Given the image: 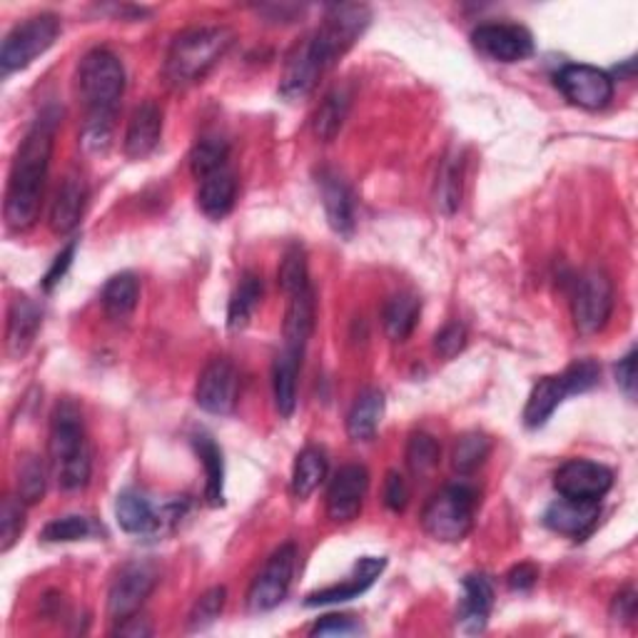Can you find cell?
<instances>
[{"label":"cell","mask_w":638,"mask_h":638,"mask_svg":"<svg viewBox=\"0 0 638 638\" xmlns=\"http://www.w3.org/2000/svg\"><path fill=\"white\" fill-rule=\"evenodd\" d=\"M369 8L357 3L332 6L324 23L290 55L280 80V95L297 100L312 93L317 80L357 43L369 26Z\"/></svg>","instance_id":"6da1fadb"},{"label":"cell","mask_w":638,"mask_h":638,"mask_svg":"<svg viewBox=\"0 0 638 638\" xmlns=\"http://www.w3.org/2000/svg\"><path fill=\"white\" fill-rule=\"evenodd\" d=\"M58 125H60L58 110L55 108L43 110L36 123L30 125L23 143L18 148L6 190V222L10 230L23 232L28 227H33V222L38 220Z\"/></svg>","instance_id":"7a4b0ae2"},{"label":"cell","mask_w":638,"mask_h":638,"mask_svg":"<svg viewBox=\"0 0 638 638\" xmlns=\"http://www.w3.org/2000/svg\"><path fill=\"white\" fill-rule=\"evenodd\" d=\"M50 462H53L60 489L80 492L85 489L93 474V452L85 437L83 414L75 402H60L50 422Z\"/></svg>","instance_id":"3957f363"},{"label":"cell","mask_w":638,"mask_h":638,"mask_svg":"<svg viewBox=\"0 0 638 638\" xmlns=\"http://www.w3.org/2000/svg\"><path fill=\"white\" fill-rule=\"evenodd\" d=\"M232 43H235V33L225 26H198L182 30L172 40L165 58L168 83L175 88L198 83L225 58Z\"/></svg>","instance_id":"277c9868"},{"label":"cell","mask_w":638,"mask_h":638,"mask_svg":"<svg viewBox=\"0 0 638 638\" xmlns=\"http://www.w3.org/2000/svg\"><path fill=\"white\" fill-rule=\"evenodd\" d=\"M78 90L85 100L88 118L115 120L120 98L125 93V68L120 58L105 48L90 50L80 60Z\"/></svg>","instance_id":"5b68a950"},{"label":"cell","mask_w":638,"mask_h":638,"mask_svg":"<svg viewBox=\"0 0 638 638\" xmlns=\"http://www.w3.org/2000/svg\"><path fill=\"white\" fill-rule=\"evenodd\" d=\"M477 514V492L467 484L444 486L422 512L424 531L437 541H462L472 531Z\"/></svg>","instance_id":"8992f818"},{"label":"cell","mask_w":638,"mask_h":638,"mask_svg":"<svg viewBox=\"0 0 638 638\" xmlns=\"http://www.w3.org/2000/svg\"><path fill=\"white\" fill-rule=\"evenodd\" d=\"M190 509V502L185 496L180 499H170L162 506H153L143 492L125 489L118 494L115 499V519L118 526L125 534L133 536H155L178 526Z\"/></svg>","instance_id":"52a82bcc"},{"label":"cell","mask_w":638,"mask_h":638,"mask_svg":"<svg viewBox=\"0 0 638 638\" xmlns=\"http://www.w3.org/2000/svg\"><path fill=\"white\" fill-rule=\"evenodd\" d=\"M60 33V18L53 13H40L18 23L3 40L0 48V68L3 75L23 70L36 58H40L45 50L55 43Z\"/></svg>","instance_id":"ba28073f"},{"label":"cell","mask_w":638,"mask_h":638,"mask_svg":"<svg viewBox=\"0 0 638 638\" xmlns=\"http://www.w3.org/2000/svg\"><path fill=\"white\" fill-rule=\"evenodd\" d=\"M574 322L581 334L601 332L614 312V282L601 267L581 272L574 292Z\"/></svg>","instance_id":"9c48e42d"},{"label":"cell","mask_w":638,"mask_h":638,"mask_svg":"<svg viewBox=\"0 0 638 638\" xmlns=\"http://www.w3.org/2000/svg\"><path fill=\"white\" fill-rule=\"evenodd\" d=\"M297 569V549L295 544H282L280 549L270 556L262 571L255 576L247 591V609L255 614H265L277 609L287 599Z\"/></svg>","instance_id":"30bf717a"},{"label":"cell","mask_w":638,"mask_h":638,"mask_svg":"<svg viewBox=\"0 0 638 638\" xmlns=\"http://www.w3.org/2000/svg\"><path fill=\"white\" fill-rule=\"evenodd\" d=\"M556 85L569 103L584 110H604L614 100V78L594 65H566L556 73Z\"/></svg>","instance_id":"8fae6325"},{"label":"cell","mask_w":638,"mask_h":638,"mask_svg":"<svg viewBox=\"0 0 638 638\" xmlns=\"http://www.w3.org/2000/svg\"><path fill=\"white\" fill-rule=\"evenodd\" d=\"M158 584V571L145 561L128 564L115 576L108 594V616L113 621H123L128 616H135L140 606L148 601Z\"/></svg>","instance_id":"7c38bea8"},{"label":"cell","mask_w":638,"mask_h":638,"mask_svg":"<svg viewBox=\"0 0 638 638\" xmlns=\"http://www.w3.org/2000/svg\"><path fill=\"white\" fill-rule=\"evenodd\" d=\"M472 43L496 63H521L534 53L531 33L516 23H484L472 33Z\"/></svg>","instance_id":"4fadbf2b"},{"label":"cell","mask_w":638,"mask_h":638,"mask_svg":"<svg viewBox=\"0 0 638 638\" xmlns=\"http://www.w3.org/2000/svg\"><path fill=\"white\" fill-rule=\"evenodd\" d=\"M554 486L559 496H569V499L601 502L611 492L614 472L589 459H571L556 472Z\"/></svg>","instance_id":"5bb4252c"},{"label":"cell","mask_w":638,"mask_h":638,"mask_svg":"<svg viewBox=\"0 0 638 638\" xmlns=\"http://www.w3.org/2000/svg\"><path fill=\"white\" fill-rule=\"evenodd\" d=\"M237 387H240V377H237L235 364H232L227 357L210 359L207 367L202 369L198 387H195L198 407L210 414H230L232 409H235Z\"/></svg>","instance_id":"9a60e30c"},{"label":"cell","mask_w":638,"mask_h":638,"mask_svg":"<svg viewBox=\"0 0 638 638\" xmlns=\"http://www.w3.org/2000/svg\"><path fill=\"white\" fill-rule=\"evenodd\" d=\"M369 489V472L362 464H344L327 489V514L332 521L350 524L359 516Z\"/></svg>","instance_id":"2e32d148"},{"label":"cell","mask_w":638,"mask_h":638,"mask_svg":"<svg viewBox=\"0 0 638 638\" xmlns=\"http://www.w3.org/2000/svg\"><path fill=\"white\" fill-rule=\"evenodd\" d=\"M599 516V502H581L569 499V496H559V499L551 502L549 509H546L544 524L556 534L571 536V539H584V536H589L596 529Z\"/></svg>","instance_id":"e0dca14e"},{"label":"cell","mask_w":638,"mask_h":638,"mask_svg":"<svg viewBox=\"0 0 638 638\" xmlns=\"http://www.w3.org/2000/svg\"><path fill=\"white\" fill-rule=\"evenodd\" d=\"M317 185L330 227L337 235L350 237L354 232V195L350 185L334 170H320Z\"/></svg>","instance_id":"ac0fdd59"},{"label":"cell","mask_w":638,"mask_h":638,"mask_svg":"<svg viewBox=\"0 0 638 638\" xmlns=\"http://www.w3.org/2000/svg\"><path fill=\"white\" fill-rule=\"evenodd\" d=\"M384 566H387V559H377V556H364V559L354 564V571L347 581H342L337 586H327V589H320L315 594H310L305 599V606L315 609V606L342 604V601L357 599V596H362L374 581L379 579Z\"/></svg>","instance_id":"d6986e66"},{"label":"cell","mask_w":638,"mask_h":638,"mask_svg":"<svg viewBox=\"0 0 638 638\" xmlns=\"http://www.w3.org/2000/svg\"><path fill=\"white\" fill-rule=\"evenodd\" d=\"M494 606V584L486 574H469L464 579V596L459 604L457 624L464 634H482L489 624Z\"/></svg>","instance_id":"ffe728a7"},{"label":"cell","mask_w":638,"mask_h":638,"mask_svg":"<svg viewBox=\"0 0 638 638\" xmlns=\"http://www.w3.org/2000/svg\"><path fill=\"white\" fill-rule=\"evenodd\" d=\"M162 135V110L153 100H145L130 115L125 130V155L133 160L148 158L160 143Z\"/></svg>","instance_id":"44dd1931"},{"label":"cell","mask_w":638,"mask_h":638,"mask_svg":"<svg viewBox=\"0 0 638 638\" xmlns=\"http://www.w3.org/2000/svg\"><path fill=\"white\" fill-rule=\"evenodd\" d=\"M315 320H317L315 290L307 287L302 292H295V295H290L285 324H282L285 347L295 350V352H305L307 342L312 337V330H315Z\"/></svg>","instance_id":"7402d4cb"},{"label":"cell","mask_w":638,"mask_h":638,"mask_svg":"<svg viewBox=\"0 0 638 638\" xmlns=\"http://www.w3.org/2000/svg\"><path fill=\"white\" fill-rule=\"evenodd\" d=\"M237 200V178L230 168L210 172L200 180L198 188V207L210 220H225Z\"/></svg>","instance_id":"603a6c76"},{"label":"cell","mask_w":638,"mask_h":638,"mask_svg":"<svg viewBox=\"0 0 638 638\" xmlns=\"http://www.w3.org/2000/svg\"><path fill=\"white\" fill-rule=\"evenodd\" d=\"M40 307L28 297H16L8 312V332H6V347L10 357H23L30 344H33L36 334L40 330Z\"/></svg>","instance_id":"cb8c5ba5"},{"label":"cell","mask_w":638,"mask_h":638,"mask_svg":"<svg viewBox=\"0 0 638 638\" xmlns=\"http://www.w3.org/2000/svg\"><path fill=\"white\" fill-rule=\"evenodd\" d=\"M571 397L564 377H544L534 384V389L526 399L524 407V424L529 429H539L551 419V414L561 407V402Z\"/></svg>","instance_id":"d4e9b609"},{"label":"cell","mask_w":638,"mask_h":638,"mask_svg":"<svg viewBox=\"0 0 638 638\" xmlns=\"http://www.w3.org/2000/svg\"><path fill=\"white\" fill-rule=\"evenodd\" d=\"M85 200H88V190L83 185V180L65 178L63 185H60L55 192L53 207H50V227H53L58 235H68V232H73L85 212Z\"/></svg>","instance_id":"484cf974"},{"label":"cell","mask_w":638,"mask_h":638,"mask_svg":"<svg viewBox=\"0 0 638 638\" xmlns=\"http://www.w3.org/2000/svg\"><path fill=\"white\" fill-rule=\"evenodd\" d=\"M302 352L282 350L272 367V389H275V407L282 417H292L297 407V377H300Z\"/></svg>","instance_id":"4316f807"},{"label":"cell","mask_w":638,"mask_h":638,"mask_svg":"<svg viewBox=\"0 0 638 638\" xmlns=\"http://www.w3.org/2000/svg\"><path fill=\"white\" fill-rule=\"evenodd\" d=\"M192 447H195L198 457L205 467V499L210 506L225 504V459H222V449L210 437L207 432H198L192 437Z\"/></svg>","instance_id":"83f0119b"},{"label":"cell","mask_w":638,"mask_h":638,"mask_svg":"<svg viewBox=\"0 0 638 638\" xmlns=\"http://www.w3.org/2000/svg\"><path fill=\"white\" fill-rule=\"evenodd\" d=\"M422 315V300L412 292H399V295H392L384 305L382 322L384 332L392 342H404L409 340V334L417 327Z\"/></svg>","instance_id":"f1b7e54d"},{"label":"cell","mask_w":638,"mask_h":638,"mask_svg":"<svg viewBox=\"0 0 638 638\" xmlns=\"http://www.w3.org/2000/svg\"><path fill=\"white\" fill-rule=\"evenodd\" d=\"M384 417V394L379 389H364L354 399L350 417H347V434L354 442H369L379 429Z\"/></svg>","instance_id":"f546056e"},{"label":"cell","mask_w":638,"mask_h":638,"mask_svg":"<svg viewBox=\"0 0 638 638\" xmlns=\"http://www.w3.org/2000/svg\"><path fill=\"white\" fill-rule=\"evenodd\" d=\"M103 310L110 320L123 322L133 315L140 300V282L133 272H120L103 287Z\"/></svg>","instance_id":"4dcf8cb0"},{"label":"cell","mask_w":638,"mask_h":638,"mask_svg":"<svg viewBox=\"0 0 638 638\" xmlns=\"http://www.w3.org/2000/svg\"><path fill=\"white\" fill-rule=\"evenodd\" d=\"M324 477H327V454L317 447L302 449L295 459V469H292V494H295V499H310L320 489Z\"/></svg>","instance_id":"1f68e13d"},{"label":"cell","mask_w":638,"mask_h":638,"mask_svg":"<svg viewBox=\"0 0 638 638\" xmlns=\"http://www.w3.org/2000/svg\"><path fill=\"white\" fill-rule=\"evenodd\" d=\"M260 302H262V277L255 275V272H245L230 297L227 327L232 332L245 330L252 315H255V310L260 307Z\"/></svg>","instance_id":"d6a6232c"},{"label":"cell","mask_w":638,"mask_h":638,"mask_svg":"<svg viewBox=\"0 0 638 638\" xmlns=\"http://www.w3.org/2000/svg\"><path fill=\"white\" fill-rule=\"evenodd\" d=\"M462 188H464V158L462 155H447L442 160L439 175H437V207L444 215H454L462 205Z\"/></svg>","instance_id":"836d02e7"},{"label":"cell","mask_w":638,"mask_h":638,"mask_svg":"<svg viewBox=\"0 0 638 638\" xmlns=\"http://www.w3.org/2000/svg\"><path fill=\"white\" fill-rule=\"evenodd\" d=\"M350 103L352 95L347 88H334L332 93H327V98L322 100V105L315 113V135L322 143H330V140L337 138L344 120H347Z\"/></svg>","instance_id":"e575fe53"},{"label":"cell","mask_w":638,"mask_h":638,"mask_svg":"<svg viewBox=\"0 0 638 638\" xmlns=\"http://www.w3.org/2000/svg\"><path fill=\"white\" fill-rule=\"evenodd\" d=\"M227 158H230V145L225 138H220V135L200 138L190 153L192 175H195L198 180L207 178L210 172L227 168Z\"/></svg>","instance_id":"d590c367"},{"label":"cell","mask_w":638,"mask_h":638,"mask_svg":"<svg viewBox=\"0 0 638 638\" xmlns=\"http://www.w3.org/2000/svg\"><path fill=\"white\" fill-rule=\"evenodd\" d=\"M442 447L427 432H414L407 444V467L414 477H429L439 467Z\"/></svg>","instance_id":"8d00e7d4"},{"label":"cell","mask_w":638,"mask_h":638,"mask_svg":"<svg viewBox=\"0 0 638 638\" xmlns=\"http://www.w3.org/2000/svg\"><path fill=\"white\" fill-rule=\"evenodd\" d=\"M489 452H492V444H489V439L484 437V434H479V432L462 434L457 444H454L452 467H454V472H459V474L477 472L486 462V457H489Z\"/></svg>","instance_id":"74e56055"},{"label":"cell","mask_w":638,"mask_h":638,"mask_svg":"<svg viewBox=\"0 0 638 638\" xmlns=\"http://www.w3.org/2000/svg\"><path fill=\"white\" fill-rule=\"evenodd\" d=\"M48 474L45 464L40 462L33 454L20 459L18 464V499L23 504H38L45 494Z\"/></svg>","instance_id":"f35d334b"},{"label":"cell","mask_w":638,"mask_h":638,"mask_svg":"<svg viewBox=\"0 0 638 638\" xmlns=\"http://www.w3.org/2000/svg\"><path fill=\"white\" fill-rule=\"evenodd\" d=\"M225 601H227L225 586H212V589L202 594L195 606H192V611L188 616V629L190 631L210 629V626L220 619L222 609H225Z\"/></svg>","instance_id":"ab89813d"},{"label":"cell","mask_w":638,"mask_h":638,"mask_svg":"<svg viewBox=\"0 0 638 638\" xmlns=\"http://www.w3.org/2000/svg\"><path fill=\"white\" fill-rule=\"evenodd\" d=\"M280 287L285 290V295H295L310 287V272H307V255L300 245L287 247L285 257H282L280 265Z\"/></svg>","instance_id":"60d3db41"},{"label":"cell","mask_w":638,"mask_h":638,"mask_svg":"<svg viewBox=\"0 0 638 638\" xmlns=\"http://www.w3.org/2000/svg\"><path fill=\"white\" fill-rule=\"evenodd\" d=\"M95 531L93 521L88 519V516H80V514H68V516H60V519H53L50 524H45L43 529V541L48 544H68V541H80V539H88L90 534Z\"/></svg>","instance_id":"b9f144b4"},{"label":"cell","mask_w":638,"mask_h":638,"mask_svg":"<svg viewBox=\"0 0 638 638\" xmlns=\"http://www.w3.org/2000/svg\"><path fill=\"white\" fill-rule=\"evenodd\" d=\"M23 502L16 496H8L0 509V551H10L13 544L20 539V534L26 529V509Z\"/></svg>","instance_id":"7bdbcfd3"},{"label":"cell","mask_w":638,"mask_h":638,"mask_svg":"<svg viewBox=\"0 0 638 638\" xmlns=\"http://www.w3.org/2000/svg\"><path fill=\"white\" fill-rule=\"evenodd\" d=\"M561 377L566 382V387H569V394H584L599 384L601 367L594 359H579L574 362L571 367H566L561 372Z\"/></svg>","instance_id":"ee69618b"},{"label":"cell","mask_w":638,"mask_h":638,"mask_svg":"<svg viewBox=\"0 0 638 638\" xmlns=\"http://www.w3.org/2000/svg\"><path fill=\"white\" fill-rule=\"evenodd\" d=\"M467 347V327L462 322H449L447 327H442L434 337V352L442 359H454L457 354Z\"/></svg>","instance_id":"f6af8a7d"},{"label":"cell","mask_w":638,"mask_h":638,"mask_svg":"<svg viewBox=\"0 0 638 638\" xmlns=\"http://www.w3.org/2000/svg\"><path fill=\"white\" fill-rule=\"evenodd\" d=\"M384 504L392 512H404L409 504V486L399 472H389L384 479Z\"/></svg>","instance_id":"bcb514c9"},{"label":"cell","mask_w":638,"mask_h":638,"mask_svg":"<svg viewBox=\"0 0 638 638\" xmlns=\"http://www.w3.org/2000/svg\"><path fill=\"white\" fill-rule=\"evenodd\" d=\"M312 636H350L359 634V626L354 624L350 616H324L315 626L310 629Z\"/></svg>","instance_id":"7dc6e473"},{"label":"cell","mask_w":638,"mask_h":638,"mask_svg":"<svg viewBox=\"0 0 638 638\" xmlns=\"http://www.w3.org/2000/svg\"><path fill=\"white\" fill-rule=\"evenodd\" d=\"M75 250H78V242H70V245L55 257L53 267H50V270L45 272V280H43V290H45V292H50L55 285H60V280H63V277L68 275L70 265H73Z\"/></svg>","instance_id":"c3c4849f"},{"label":"cell","mask_w":638,"mask_h":638,"mask_svg":"<svg viewBox=\"0 0 638 638\" xmlns=\"http://www.w3.org/2000/svg\"><path fill=\"white\" fill-rule=\"evenodd\" d=\"M616 382L626 392V397H634L636 394V350L626 354L624 359L616 364Z\"/></svg>","instance_id":"681fc988"},{"label":"cell","mask_w":638,"mask_h":638,"mask_svg":"<svg viewBox=\"0 0 638 638\" xmlns=\"http://www.w3.org/2000/svg\"><path fill=\"white\" fill-rule=\"evenodd\" d=\"M536 579H539V569L534 564H519L506 576V584H509L512 591H529Z\"/></svg>","instance_id":"f907efd6"},{"label":"cell","mask_w":638,"mask_h":638,"mask_svg":"<svg viewBox=\"0 0 638 638\" xmlns=\"http://www.w3.org/2000/svg\"><path fill=\"white\" fill-rule=\"evenodd\" d=\"M611 616L616 621H634L636 619V591L634 586L624 589L621 594H616V599L611 604Z\"/></svg>","instance_id":"816d5d0a"},{"label":"cell","mask_w":638,"mask_h":638,"mask_svg":"<svg viewBox=\"0 0 638 638\" xmlns=\"http://www.w3.org/2000/svg\"><path fill=\"white\" fill-rule=\"evenodd\" d=\"M118 636H130V638H143V636H153V626H150L145 619L140 616H128V619L118 621Z\"/></svg>","instance_id":"f5cc1de1"}]
</instances>
